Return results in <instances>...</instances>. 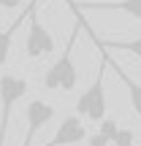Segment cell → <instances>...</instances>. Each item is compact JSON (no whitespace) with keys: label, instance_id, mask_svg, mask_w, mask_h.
Returning a JSON list of instances; mask_svg holds the SVG:
<instances>
[{"label":"cell","instance_id":"cell-1","mask_svg":"<svg viewBox=\"0 0 141 146\" xmlns=\"http://www.w3.org/2000/svg\"><path fill=\"white\" fill-rule=\"evenodd\" d=\"M73 11V8H71ZM73 14L79 16L76 27L71 30V38L68 43H65L63 54H60L57 60H54V65L43 73V89H60V92H73V87H76L79 81V73H76V65H73V46H76L79 41V30H82V11H73Z\"/></svg>","mask_w":141,"mask_h":146},{"label":"cell","instance_id":"cell-2","mask_svg":"<svg viewBox=\"0 0 141 146\" xmlns=\"http://www.w3.org/2000/svg\"><path fill=\"white\" fill-rule=\"evenodd\" d=\"M27 95V81L22 76H0V146L5 143L8 135V122H11V108Z\"/></svg>","mask_w":141,"mask_h":146},{"label":"cell","instance_id":"cell-3","mask_svg":"<svg viewBox=\"0 0 141 146\" xmlns=\"http://www.w3.org/2000/svg\"><path fill=\"white\" fill-rule=\"evenodd\" d=\"M103 73H106V60H103V65H100L95 81L90 84V87L79 95V100H76V114L84 116V119H90V122H100V119L106 116V87H103Z\"/></svg>","mask_w":141,"mask_h":146},{"label":"cell","instance_id":"cell-4","mask_svg":"<svg viewBox=\"0 0 141 146\" xmlns=\"http://www.w3.org/2000/svg\"><path fill=\"white\" fill-rule=\"evenodd\" d=\"M38 3L41 0H35L33 3V8H30V14H27V38H25V54L30 60H41V57H46V54H52L54 52V35L46 30V27L41 25V19H38Z\"/></svg>","mask_w":141,"mask_h":146},{"label":"cell","instance_id":"cell-5","mask_svg":"<svg viewBox=\"0 0 141 146\" xmlns=\"http://www.w3.org/2000/svg\"><path fill=\"white\" fill-rule=\"evenodd\" d=\"M54 114H57V108H54L52 103H46V100H30L25 108V122H27V130H25V138H22V146H33V138H35V133L41 130V127H46L49 122L54 119Z\"/></svg>","mask_w":141,"mask_h":146},{"label":"cell","instance_id":"cell-6","mask_svg":"<svg viewBox=\"0 0 141 146\" xmlns=\"http://www.w3.org/2000/svg\"><path fill=\"white\" fill-rule=\"evenodd\" d=\"M76 11H122L141 22V0H68Z\"/></svg>","mask_w":141,"mask_h":146},{"label":"cell","instance_id":"cell-7","mask_svg":"<svg viewBox=\"0 0 141 146\" xmlns=\"http://www.w3.org/2000/svg\"><path fill=\"white\" fill-rule=\"evenodd\" d=\"M84 138H87V130H84L79 114H73V116H65V119L60 122L54 138H52V141H46L43 146H73V143H82Z\"/></svg>","mask_w":141,"mask_h":146},{"label":"cell","instance_id":"cell-8","mask_svg":"<svg viewBox=\"0 0 141 146\" xmlns=\"http://www.w3.org/2000/svg\"><path fill=\"white\" fill-rule=\"evenodd\" d=\"M98 49H100V54L109 60V65H111L117 73H120V78L125 81V87H128V98H130V108H133V114H136V116H141V84H138V81H133L130 76H125V73L117 68V62L109 57V49H103V46H98Z\"/></svg>","mask_w":141,"mask_h":146},{"label":"cell","instance_id":"cell-9","mask_svg":"<svg viewBox=\"0 0 141 146\" xmlns=\"http://www.w3.org/2000/svg\"><path fill=\"white\" fill-rule=\"evenodd\" d=\"M33 3L35 0H30V5H27V11L19 16V19H14L5 30H0V68L5 65V60H8V54H11V43H14V35H16V30H19V25L27 19V14H30V8H33Z\"/></svg>","mask_w":141,"mask_h":146},{"label":"cell","instance_id":"cell-10","mask_svg":"<svg viewBox=\"0 0 141 146\" xmlns=\"http://www.w3.org/2000/svg\"><path fill=\"white\" fill-rule=\"evenodd\" d=\"M92 35V33H90ZM92 41L98 43V46H106V49H120V52H130L136 54V57H141V35L133 38V41H98V38L92 35Z\"/></svg>","mask_w":141,"mask_h":146},{"label":"cell","instance_id":"cell-11","mask_svg":"<svg viewBox=\"0 0 141 146\" xmlns=\"http://www.w3.org/2000/svg\"><path fill=\"white\" fill-rule=\"evenodd\" d=\"M22 0H0V8H16Z\"/></svg>","mask_w":141,"mask_h":146}]
</instances>
